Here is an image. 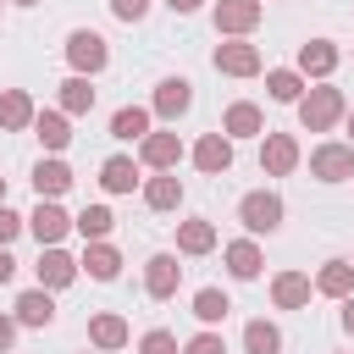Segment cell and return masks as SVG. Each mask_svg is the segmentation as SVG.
<instances>
[{"label":"cell","mask_w":354,"mask_h":354,"mask_svg":"<svg viewBox=\"0 0 354 354\" xmlns=\"http://www.w3.org/2000/svg\"><path fill=\"white\" fill-rule=\"evenodd\" d=\"M337 116H343V94H337V88H326V83H321V88H310V94L299 100V122H304L310 133H326Z\"/></svg>","instance_id":"obj_1"},{"label":"cell","mask_w":354,"mask_h":354,"mask_svg":"<svg viewBox=\"0 0 354 354\" xmlns=\"http://www.w3.org/2000/svg\"><path fill=\"white\" fill-rule=\"evenodd\" d=\"M238 221H243L249 232H277V227H282V199L266 194V188H254V194L238 199Z\"/></svg>","instance_id":"obj_2"},{"label":"cell","mask_w":354,"mask_h":354,"mask_svg":"<svg viewBox=\"0 0 354 354\" xmlns=\"http://www.w3.org/2000/svg\"><path fill=\"white\" fill-rule=\"evenodd\" d=\"M66 61L77 66V77H88V72H100V66L111 61V50H105V39H100L94 28H77V33L66 39Z\"/></svg>","instance_id":"obj_3"},{"label":"cell","mask_w":354,"mask_h":354,"mask_svg":"<svg viewBox=\"0 0 354 354\" xmlns=\"http://www.w3.org/2000/svg\"><path fill=\"white\" fill-rule=\"evenodd\" d=\"M310 171H315L321 183L354 177V144H321V149H310Z\"/></svg>","instance_id":"obj_4"},{"label":"cell","mask_w":354,"mask_h":354,"mask_svg":"<svg viewBox=\"0 0 354 354\" xmlns=\"http://www.w3.org/2000/svg\"><path fill=\"white\" fill-rule=\"evenodd\" d=\"M28 227H33V238H39V249H55L61 238H66V227H72V216L55 205V199H39V210L28 216Z\"/></svg>","instance_id":"obj_5"},{"label":"cell","mask_w":354,"mask_h":354,"mask_svg":"<svg viewBox=\"0 0 354 354\" xmlns=\"http://www.w3.org/2000/svg\"><path fill=\"white\" fill-rule=\"evenodd\" d=\"M216 72H227V77H254L260 72V50L254 44H243V39H232V44H216Z\"/></svg>","instance_id":"obj_6"},{"label":"cell","mask_w":354,"mask_h":354,"mask_svg":"<svg viewBox=\"0 0 354 354\" xmlns=\"http://www.w3.org/2000/svg\"><path fill=\"white\" fill-rule=\"evenodd\" d=\"M177 282H183L177 254H155V260L144 266V293H149V299H171V293H177Z\"/></svg>","instance_id":"obj_7"},{"label":"cell","mask_w":354,"mask_h":354,"mask_svg":"<svg viewBox=\"0 0 354 354\" xmlns=\"http://www.w3.org/2000/svg\"><path fill=\"white\" fill-rule=\"evenodd\" d=\"M260 166H266L271 177H288V171L299 166V144H293L288 133H266V144H260Z\"/></svg>","instance_id":"obj_8"},{"label":"cell","mask_w":354,"mask_h":354,"mask_svg":"<svg viewBox=\"0 0 354 354\" xmlns=\"http://www.w3.org/2000/svg\"><path fill=\"white\" fill-rule=\"evenodd\" d=\"M188 105H194V83H188V77H166V83L155 88V116L177 122V116H183Z\"/></svg>","instance_id":"obj_9"},{"label":"cell","mask_w":354,"mask_h":354,"mask_svg":"<svg viewBox=\"0 0 354 354\" xmlns=\"http://www.w3.org/2000/svg\"><path fill=\"white\" fill-rule=\"evenodd\" d=\"M194 166L210 171V177L227 171V166H232V138H227V133H205V138L194 144Z\"/></svg>","instance_id":"obj_10"},{"label":"cell","mask_w":354,"mask_h":354,"mask_svg":"<svg viewBox=\"0 0 354 354\" xmlns=\"http://www.w3.org/2000/svg\"><path fill=\"white\" fill-rule=\"evenodd\" d=\"M260 22V0H221L216 6V28L221 33H249Z\"/></svg>","instance_id":"obj_11"},{"label":"cell","mask_w":354,"mask_h":354,"mask_svg":"<svg viewBox=\"0 0 354 354\" xmlns=\"http://www.w3.org/2000/svg\"><path fill=\"white\" fill-rule=\"evenodd\" d=\"M221 133H227V138H254V133H266V116H260V105H249V100L227 105V122H221Z\"/></svg>","instance_id":"obj_12"},{"label":"cell","mask_w":354,"mask_h":354,"mask_svg":"<svg viewBox=\"0 0 354 354\" xmlns=\"http://www.w3.org/2000/svg\"><path fill=\"white\" fill-rule=\"evenodd\" d=\"M33 116H39V111H33V100H28L22 88H6V94H0V127H6V133L33 127Z\"/></svg>","instance_id":"obj_13"},{"label":"cell","mask_w":354,"mask_h":354,"mask_svg":"<svg viewBox=\"0 0 354 354\" xmlns=\"http://www.w3.org/2000/svg\"><path fill=\"white\" fill-rule=\"evenodd\" d=\"M337 66V50L326 44V39H310V44H299V77H326Z\"/></svg>","instance_id":"obj_14"},{"label":"cell","mask_w":354,"mask_h":354,"mask_svg":"<svg viewBox=\"0 0 354 354\" xmlns=\"http://www.w3.org/2000/svg\"><path fill=\"white\" fill-rule=\"evenodd\" d=\"M183 160V144H177V133H149L144 138V166H155V171H171Z\"/></svg>","instance_id":"obj_15"},{"label":"cell","mask_w":354,"mask_h":354,"mask_svg":"<svg viewBox=\"0 0 354 354\" xmlns=\"http://www.w3.org/2000/svg\"><path fill=\"white\" fill-rule=\"evenodd\" d=\"M77 266H83V271H88L94 282H116V271H122V254H116L111 243H88Z\"/></svg>","instance_id":"obj_16"},{"label":"cell","mask_w":354,"mask_h":354,"mask_svg":"<svg viewBox=\"0 0 354 354\" xmlns=\"http://www.w3.org/2000/svg\"><path fill=\"white\" fill-rule=\"evenodd\" d=\"M77 277V260L72 254H61V249H44L39 254V288H66Z\"/></svg>","instance_id":"obj_17"},{"label":"cell","mask_w":354,"mask_h":354,"mask_svg":"<svg viewBox=\"0 0 354 354\" xmlns=\"http://www.w3.org/2000/svg\"><path fill=\"white\" fill-rule=\"evenodd\" d=\"M33 188H39V199H55V194H66V188H72V171H66V160H39V166H33Z\"/></svg>","instance_id":"obj_18"},{"label":"cell","mask_w":354,"mask_h":354,"mask_svg":"<svg viewBox=\"0 0 354 354\" xmlns=\"http://www.w3.org/2000/svg\"><path fill=\"white\" fill-rule=\"evenodd\" d=\"M227 271H232L238 282H254V277H260V249H254V238L227 243Z\"/></svg>","instance_id":"obj_19"},{"label":"cell","mask_w":354,"mask_h":354,"mask_svg":"<svg viewBox=\"0 0 354 354\" xmlns=\"http://www.w3.org/2000/svg\"><path fill=\"white\" fill-rule=\"evenodd\" d=\"M348 288H354V266H348V260H326L321 277H315V293H326V299H348Z\"/></svg>","instance_id":"obj_20"},{"label":"cell","mask_w":354,"mask_h":354,"mask_svg":"<svg viewBox=\"0 0 354 354\" xmlns=\"http://www.w3.org/2000/svg\"><path fill=\"white\" fill-rule=\"evenodd\" d=\"M271 299H277L282 310H299V304H310V277H304V271H282V277L271 282Z\"/></svg>","instance_id":"obj_21"},{"label":"cell","mask_w":354,"mask_h":354,"mask_svg":"<svg viewBox=\"0 0 354 354\" xmlns=\"http://www.w3.org/2000/svg\"><path fill=\"white\" fill-rule=\"evenodd\" d=\"M111 138H149V111L144 105H122L116 116H111Z\"/></svg>","instance_id":"obj_22"},{"label":"cell","mask_w":354,"mask_h":354,"mask_svg":"<svg viewBox=\"0 0 354 354\" xmlns=\"http://www.w3.org/2000/svg\"><path fill=\"white\" fill-rule=\"evenodd\" d=\"M17 321H22V326H50V321H55V304H50V293H44V288L22 293V299H17Z\"/></svg>","instance_id":"obj_23"},{"label":"cell","mask_w":354,"mask_h":354,"mask_svg":"<svg viewBox=\"0 0 354 354\" xmlns=\"http://www.w3.org/2000/svg\"><path fill=\"white\" fill-rule=\"evenodd\" d=\"M33 133L44 138V149H66V144H72V127H66L61 111H39V116H33Z\"/></svg>","instance_id":"obj_24"},{"label":"cell","mask_w":354,"mask_h":354,"mask_svg":"<svg viewBox=\"0 0 354 354\" xmlns=\"http://www.w3.org/2000/svg\"><path fill=\"white\" fill-rule=\"evenodd\" d=\"M100 183H105L111 194H133V183H138V166H133L127 155H111V160L100 166Z\"/></svg>","instance_id":"obj_25"},{"label":"cell","mask_w":354,"mask_h":354,"mask_svg":"<svg viewBox=\"0 0 354 354\" xmlns=\"http://www.w3.org/2000/svg\"><path fill=\"white\" fill-rule=\"evenodd\" d=\"M177 249L183 254H210L216 249V227L210 221H183L177 227Z\"/></svg>","instance_id":"obj_26"},{"label":"cell","mask_w":354,"mask_h":354,"mask_svg":"<svg viewBox=\"0 0 354 354\" xmlns=\"http://www.w3.org/2000/svg\"><path fill=\"white\" fill-rule=\"evenodd\" d=\"M88 343L94 348H122L127 343V321L122 315H94L88 321Z\"/></svg>","instance_id":"obj_27"},{"label":"cell","mask_w":354,"mask_h":354,"mask_svg":"<svg viewBox=\"0 0 354 354\" xmlns=\"http://www.w3.org/2000/svg\"><path fill=\"white\" fill-rule=\"evenodd\" d=\"M243 354H282V332L271 321H249L243 326Z\"/></svg>","instance_id":"obj_28"},{"label":"cell","mask_w":354,"mask_h":354,"mask_svg":"<svg viewBox=\"0 0 354 354\" xmlns=\"http://www.w3.org/2000/svg\"><path fill=\"white\" fill-rule=\"evenodd\" d=\"M266 88H271V100H282V105H299V100H304V77L288 72V66L266 72Z\"/></svg>","instance_id":"obj_29"},{"label":"cell","mask_w":354,"mask_h":354,"mask_svg":"<svg viewBox=\"0 0 354 354\" xmlns=\"http://www.w3.org/2000/svg\"><path fill=\"white\" fill-rule=\"evenodd\" d=\"M227 310H232V299H227L221 288H199V293H194V315H199L205 326H216V321H227Z\"/></svg>","instance_id":"obj_30"},{"label":"cell","mask_w":354,"mask_h":354,"mask_svg":"<svg viewBox=\"0 0 354 354\" xmlns=\"http://www.w3.org/2000/svg\"><path fill=\"white\" fill-rule=\"evenodd\" d=\"M144 205H149V210H177V205H183V183H177V177H155V183L144 188Z\"/></svg>","instance_id":"obj_31"},{"label":"cell","mask_w":354,"mask_h":354,"mask_svg":"<svg viewBox=\"0 0 354 354\" xmlns=\"http://www.w3.org/2000/svg\"><path fill=\"white\" fill-rule=\"evenodd\" d=\"M88 105H94V88H88V77H66V83H61V111H66V116H83Z\"/></svg>","instance_id":"obj_32"},{"label":"cell","mask_w":354,"mask_h":354,"mask_svg":"<svg viewBox=\"0 0 354 354\" xmlns=\"http://www.w3.org/2000/svg\"><path fill=\"white\" fill-rule=\"evenodd\" d=\"M111 221H116V216H111V210H105V205H88V210H83V216H77V221H72V227H77V232H83V238H88V243H100V238H105V232H111Z\"/></svg>","instance_id":"obj_33"},{"label":"cell","mask_w":354,"mask_h":354,"mask_svg":"<svg viewBox=\"0 0 354 354\" xmlns=\"http://www.w3.org/2000/svg\"><path fill=\"white\" fill-rule=\"evenodd\" d=\"M138 354H177V337L155 326V332H144V343H138Z\"/></svg>","instance_id":"obj_34"},{"label":"cell","mask_w":354,"mask_h":354,"mask_svg":"<svg viewBox=\"0 0 354 354\" xmlns=\"http://www.w3.org/2000/svg\"><path fill=\"white\" fill-rule=\"evenodd\" d=\"M183 354H227V343H221V332H199Z\"/></svg>","instance_id":"obj_35"},{"label":"cell","mask_w":354,"mask_h":354,"mask_svg":"<svg viewBox=\"0 0 354 354\" xmlns=\"http://www.w3.org/2000/svg\"><path fill=\"white\" fill-rule=\"evenodd\" d=\"M17 232H22V216H17V210H6V205H0V249H6V243H11V238H17Z\"/></svg>","instance_id":"obj_36"},{"label":"cell","mask_w":354,"mask_h":354,"mask_svg":"<svg viewBox=\"0 0 354 354\" xmlns=\"http://www.w3.org/2000/svg\"><path fill=\"white\" fill-rule=\"evenodd\" d=\"M111 11H116L122 22H138V17L149 11V0H111Z\"/></svg>","instance_id":"obj_37"},{"label":"cell","mask_w":354,"mask_h":354,"mask_svg":"<svg viewBox=\"0 0 354 354\" xmlns=\"http://www.w3.org/2000/svg\"><path fill=\"white\" fill-rule=\"evenodd\" d=\"M11 337H17V321H11V315H0V348H11Z\"/></svg>","instance_id":"obj_38"},{"label":"cell","mask_w":354,"mask_h":354,"mask_svg":"<svg viewBox=\"0 0 354 354\" xmlns=\"http://www.w3.org/2000/svg\"><path fill=\"white\" fill-rule=\"evenodd\" d=\"M11 277H17V260H11L6 249H0V282H11Z\"/></svg>","instance_id":"obj_39"},{"label":"cell","mask_w":354,"mask_h":354,"mask_svg":"<svg viewBox=\"0 0 354 354\" xmlns=\"http://www.w3.org/2000/svg\"><path fill=\"white\" fill-rule=\"evenodd\" d=\"M166 6H171L177 17H188V11H199V0H166Z\"/></svg>","instance_id":"obj_40"},{"label":"cell","mask_w":354,"mask_h":354,"mask_svg":"<svg viewBox=\"0 0 354 354\" xmlns=\"http://www.w3.org/2000/svg\"><path fill=\"white\" fill-rule=\"evenodd\" d=\"M343 332H348V337H354V299H348V304H343Z\"/></svg>","instance_id":"obj_41"},{"label":"cell","mask_w":354,"mask_h":354,"mask_svg":"<svg viewBox=\"0 0 354 354\" xmlns=\"http://www.w3.org/2000/svg\"><path fill=\"white\" fill-rule=\"evenodd\" d=\"M0 205H6V177H0Z\"/></svg>","instance_id":"obj_42"},{"label":"cell","mask_w":354,"mask_h":354,"mask_svg":"<svg viewBox=\"0 0 354 354\" xmlns=\"http://www.w3.org/2000/svg\"><path fill=\"white\" fill-rule=\"evenodd\" d=\"M348 133H354V111H348Z\"/></svg>","instance_id":"obj_43"},{"label":"cell","mask_w":354,"mask_h":354,"mask_svg":"<svg viewBox=\"0 0 354 354\" xmlns=\"http://www.w3.org/2000/svg\"><path fill=\"white\" fill-rule=\"evenodd\" d=\"M17 6H33V0H17Z\"/></svg>","instance_id":"obj_44"}]
</instances>
